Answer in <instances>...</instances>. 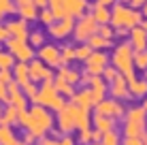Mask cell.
Masks as SVG:
<instances>
[{
  "label": "cell",
  "mask_w": 147,
  "mask_h": 145,
  "mask_svg": "<svg viewBox=\"0 0 147 145\" xmlns=\"http://www.w3.org/2000/svg\"><path fill=\"white\" fill-rule=\"evenodd\" d=\"M30 124H28V132H32L36 139L45 137L49 130H51L53 126V117L51 113L47 111V107H43V105H34L32 109H30Z\"/></svg>",
  "instance_id": "obj_1"
},
{
  "label": "cell",
  "mask_w": 147,
  "mask_h": 145,
  "mask_svg": "<svg viewBox=\"0 0 147 145\" xmlns=\"http://www.w3.org/2000/svg\"><path fill=\"white\" fill-rule=\"evenodd\" d=\"M111 22H113L115 28H134V26H141L143 22V13L136 11L134 7H124V4H117V7L111 11Z\"/></svg>",
  "instance_id": "obj_2"
},
{
  "label": "cell",
  "mask_w": 147,
  "mask_h": 145,
  "mask_svg": "<svg viewBox=\"0 0 147 145\" xmlns=\"http://www.w3.org/2000/svg\"><path fill=\"white\" fill-rule=\"evenodd\" d=\"M47 4L51 7V13L55 19L60 17H81L83 11L88 9L85 0H47Z\"/></svg>",
  "instance_id": "obj_3"
},
{
  "label": "cell",
  "mask_w": 147,
  "mask_h": 145,
  "mask_svg": "<svg viewBox=\"0 0 147 145\" xmlns=\"http://www.w3.org/2000/svg\"><path fill=\"white\" fill-rule=\"evenodd\" d=\"M147 126V111L143 107H132L126 111L124 137H141Z\"/></svg>",
  "instance_id": "obj_4"
},
{
  "label": "cell",
  "mask_w": 147,
  "mask_h": 145,
  "mask_svg": "<svg viewBox=\"0 0 147 145\" xmlns=\"http://www.w3.org/2000/svg\"><path fill=\"white\" fill-rule=\"evenodd\" d=\"M34 103L43 105V107H47V109H53V111H60V109L66 105L62 100V96L58 94V90H55L51 79H45V81H43L40 90L36 92V96H34Z\"/></svg>",
  "instance_id": "obj_5"
},
{
  "label": "cell",
  "mask_w": 147,
  "mask_h": 145,
  "mask_svg": "<svg viewBox=\"0 0 147 145\" xmlns=\"http://www.w3.org/2000/svg\"><path fill=\"white\" fill-rule=\"evenodd\" d=\"M113 66L117 68L119 75H124L126 79L134 77V53L132 45H119L113 53Z\"/></svg>",
  "instance_id": "obj_6"
},
{
  "label": "cell",
  "mask_w": 147,
  "mask_h": 145,
  "mask_svg": "<svg viewBox=\"0 0 147 145\" xmlns=\"http://www.w3.org/2000/svg\"><path fill=\"white\" fill-rule=\"evenodd\" d=\"M96 30H98V24H96L94 15H81L79 24L73 26V34L77 41H88L92 34H96Z\"/></svg>",
  "instance_id": "obj_7"
},
{
  "label": "cell",
  "mask_w": 147,
  "mask_h": 145,
  "mask_svg": "<svg viewBox=\"0 0 147 145\" xmlns=\"http://www.w3.org/2000/svg\"><path fill=\"white\" fill-rule=\"evenodd\" d=\"M9 51H11L13 58H17L19 62H28V60H32V47L22 41V38H11L9 41Z\"/></svg>",
  "instance_id": "obj_8"
},
{
  "label": "cell",
  "mask_w": 147,
  "mask_h": 145,
  "mask_svg": "<svg viewBox=\"0 0 147 145\" xmlns=\"http://www.w3.org/2000/svg\"><path fill=\"white\" fill-rule=\"evenodd\" d=\"M94 107H96V113H100V115H109L113 119L124 117V107H121L117 100H105V98H102V100L96 103Z\"/></svg>",
  "instance_id": "obj_9"
},
{
  "label": "cell",
  "mask_w": 147,
  "mask_h": 145,
  "mask_svg": "<svg viewBox=\"0 0 147 145\" xmlns=\"http://www.w3.org/2000/svg\"><path fill=\"white\" fill-rule=\"evenodd\" d=\"M38 58L43 60L47 66H64L62 58H60V49L55 45H43L38 49Z\"/></svg>",
  "instance_id": "obj_10"
},
{
  "label": "cell",
  "mask_w": 147,
  "mask_h": 145,
  "mask_svg": "<svg viewBox=\"0 0 147 145\" xmlns=\"http://www.w3.org/2000/svg\"><path fill=\"white\" fill-rule=\"evenodd\" d=\"M85 83H88V90L92 92L94 105L102 100V98H105V92H107V83H105L98 75H88V77H85Z\"/></svg>",
  "instance_id": "obj_11"
},
{
  "label": "cell",
  "mask_w": 147,
  "mask_h": 145,
  "mask_svg": "<svg viewBox=\"0 0 147 145\" xmlns=\"http://www.w3.org/2000/svg\"><path fill=\"white\" fill-rule=\"evenodd\" d=\"M7 90H9V105H13L15 109H26V105H28V98H26V94L19 90V83L17 81H11V83H7Z\"/></svg>",
  "instance_id": "obj_12"
},
{
  "label": "cell",
  "mask_w": 147,
  "mask_h": 145,
  "mask_svg": "<svg viewBox=\"0 0 147 145\" xmlns=\"http://www.w3.org/2000/svg\"><path fill=\"white\" fill-rule=\"evenodd\" d=\"M28 75H30V81L38 83V81H45V79H51V71L45 66L43 60H34V62L28 64Z\"/></svg>",
  "instance_id": "obj_13"
},
{
  "label": "cell",
  "mask_w": 147,
  "mask_h": 145,
  "mask_svg": "<svg viewBox=\"0 0 147 145\" xmlns=\"http://www.w3.org/2000/svg\"><path fill=\"white\" fill-rule=\"evenodd\" d=\"M58 130L68 134L75 130V119H73V111H70V105H64L58 111Z\"/></svg>",
  "instance_id": "obj_14"
},
{
  "label": "cell",
  "mask_w": 147,
  "mask_h": 145,
  "mask_svg": "<svg viewBox=\"0 0 147 145\" xmlns=\"http://www.w3.org/2000/svg\"><path fill=\"white\" fill-rule=\"evenodd\" d=\"M73 17H60L55 24H49V34L55 38H64L66 34L73 32Z\"/></svg>",
  "instance_id": "obj_15"
},
{
  "label": "cell",
  "mask_w": 147,
  "mask_h": 145,
  "mask_svg": "<svg viewBox=\"0 0 147 145\" xmlns=\"http://www.w3.org/2000/svg\"><path fill=\"white\" fill-rule=\"evenodd\" d=\"M107 66V56L100 51L90 53V58L85 60V68H88V75H100Z\"/></svg>",
  "instance_id": "obj_16"
},
{
  "label": "cell",
  "mask_w": 147,
  "mask_h": 145,
  "mask_svg": "<svg viewBox=\"0 0 147 145\" xmlns=\"http://www.w3.org/2000/svg\"><path fill=\"white\" fill-rule=\"evenodd\" d=\"M111 94H113L115 100H121V98H132L130 96V90H128V81H126L124 75H117V77L111 81Z\"/></svg>",
  "instance_id": "obj_17"
},
{
  "label": "cell",
  "mask_w": 147,
  "mask_h": 145,
  "mask_svg": "<svg viewBox=\"0 0 147 145\" xmlns=\"http://www.w3.org/2000/svg\"><path fill=\"white\" fill-rule=\"evenodd\" d=\"M70 111H73V119H75V128L77 130L90 128V111L88 109H81L75 103H70Z\"/></svg>",
  "instance_id": "obj_18"
},
{
  "label": "cell",
  "mask_w": 147,
  "mask_h": 145,
  "mask_svg": "<svg viewBox=\"0 0 147 145\" xmlns=\"http://www.w3.org/2000/svg\"><path fill=\"white\" fill-rule=\"evenodd\" d=\"M130 45H132V49H136V51H145L147 49V32L141 26L130 28Z\"/></svg>",
  "instance_id": "obj_19"
},
{
  "label": "cell",
  "mask_w": 147,
  "mask_h": 145,
  "mask_svg": "<svg viewBox=\"0 0 147 145\" xmlns=\"http://www.w3.org/2000/svg\"><path fill=\"white\" fill-rule=\"evenodd\" d=\"M128 81V90H130V96L132 98H141V96H147V79H126Z\"/></svg>",
  "instance_id": "obj_20"
},
{
  "label": "cell",
  "mask_w": 147,
  "mask_h": 145,
  "mask_svg": "<svg viewBox=\"0 0 147 145\" xmlns=\"http://www.w3.org/2000/svg\"><path fill=\"white\" fill-rule=\"evenodd\" d=\"M17 13L22 15L24 19H34L36 17V4L32 0H17Z\"/></svg>",
  "instance_id": "obj_21"
},
{
  "label": "cell",
  "mask_w": 147,
  "mask_h": 145,
  "mask_svg": "<svg viewBox=\"0 0 147 145\" xmlns=\"http://www.w3.org/2000/svg\"><path fill=\"white\" fill-rule=\"evenodd\" d=\"M73 103L77 105V107H81V109H92L94 107V98H92V92L90 90H81V92H77L73 96Z\"/></svg>",
  "instance_id": "obj_22"
},
{
  "label": "cell",
  "mask_w": 147,
  "mask_h": 145,
  "mask_svg": "<svg viewBox=\"0 0 147 145\" xmlns=\"http://www.w3.org/2000/svg\"><path fill=\"white\" fill-rule=\"evenodd\" d=\"M7 30H9V36H13V38H22V41H26V36H28L26 22H11V24H7Z\"/></svg>",
  "instance_id": "obj_23"
},
{
  "label": "cell",
  "mask_w": 147,
  "mask_h": 145,
  "mask_svg": "<svg viewBox=\"0 0 147 145\" xmlns=\"http://www.w3.org/2000/svg\"><path fill=\"white\" fill-rule=\"evenodd\" d=\"M94 126H96L98 132H109V130L115 128V122H113V117H109V115H100V113H96V115H94Z\"/></svg>",
  "instance_id": "obj_24"
},
{
  "label": "cell",
  "mask_w": 147,
  "mask_h": 145,
  "mask_svg": "<svg viewBox=\"0 0 147 145\" xmlns=\"http://www.w3.org/2000/svg\"><path fill=\"white\" fill-rule=\"evenodd\" d=\"M13 79L19 83V86H24V83H28V81H30V75H28V64H26V62H17V64H15Z\"/></svg>",
  "instance_id": "obj_25"
},
{
  "label": "cell",
  "mask_w": 147,
  "mask_h": 145,
  "mask_svg": "<svg viewBox=\"0 0 147 145\" xmlns=\"http://www.w3.org/2000/svg\"><path fill=\"white\" fill-rule=\"evenodd\" d=\"M94 19H96V24H109L111 22V11L107 9V4H96L94 7Z\"/></svg>",
  "instance_id": "obj_26"
},
{
  "label": "cell",
  "mask_w": 147,
  "mask_h": 145,
  "mask_svg": "<svg viewBox=\"0 0 147 145\" xmlns=\"http://www.w3.org/2000/svg\"><path fill=\"white\" fill-rule=\"evenodd\" d=\"M17 113H19V109H15L13 105H9V107L2 111L0 124H2V126H11V124H15V122H17Z\"/></svg>",
  "instance_id": "obj_27"
},
{
  "label": "cell",
  "mask_w": 147,
  "mask_h": 145,
  "mask_svg": "<svg viewBox=\"0 0 147 145\" xmlns=\"http://www.w3.org/2000/svg\"><path fill=\"white\" fill-rule=\"evenodd\" d=\"M17 137L13 134V130L9 126H2L0 124V145H17Z\"/></svg>",
  "instance_id": "obj_28"
},
{
  "label": "cell",
  "mask_w": 147,
  "mask_h": 145,
  "mask_svg": "<svg viewBox=\"0 0 147 145\" xmlns=\"http://www.w3.org/2000/svg\"><path fill=\"white\" fill-rule=\"evenodd\" d=\"M53 86H55V90H58V94H64V96H70V98L75 96V90H73V86H70L68 81H64L62 77H55Z\"/></svg>",
  "instance_id": "obj_29"
},
{
  "label": "cell",
  "mask_w": 147,
  "mask_h": 145,
  "mask_svg": "<svg viewBox=\"0 0 147 145\" xmlns=\"http://www.w3.org/2000/svg\"><path fill=\"white\" fill-rule=\"evenodd\" d=\"M90 45L92 49H102V47H111V41L109 38H105V36H100V34H92V36L85 41Z\"/></svg>",
  "instance_id": "obj_30"
},
{
  "label": "cell",
  "mask_w": 147,
  "mask_h": 145,
  "mask_svg": "<svg viewBox=\"0 0 147 145\" xmlns=\"http://www.w3.org/2000/svg\"><path fill=\"white\" fill-rule=\"evenodd\" d=\"M58 77H62L64 81H68L70 86H75V83L81 79V75L77 71H70V68H60V73H58Z\"/></svg>",
  "instance_id": "obj_31"
},
{
  "label": "cell",
  "mask_w": 147,
  "mask_h": 145,
  "mask_svg": "<svg viewBox=\"0 0 147 145\" xmlns=\"http://www.w3.org/2000/svg\"><path fill=\"white\" fill-rule=\"evenodd\" d=\"M38 145H75V143H73L70 137H62V139H45V137H40Z\"/></svg>",
  "instance_id": "obj_32"
},
{
  "label": "cell",
  "mask_w": 147,
  "mask_h": 145,
  "mask_svg": "<svg viewBox=\"0 0 147 145\" xmlns=\"http://www.w3.org/2000/svg\"><path fill=\"white\" fill-rule=\"evenodd\" d=\"M100 143H102V145H119L121 139H119V134L115 132V130H109V132H102Z\"/></svg>",
  "instance_id": "obj_33"
},
{
  "label": "cell",
  "mask_w": 147,
  "mask_h": 145,
  "mask_svg": "<svg viewBox=\"0 0 147 145\" xmlns=\"http://www.w3.org/2000/svg\"><path fill=\"white\" fill-rule=\"evenodd\" d=\"M134 66L141 68V71H147V49H145V51L134 53Z\"/></svg>",
  "instance_id": "obj_34"
},
{
  "label": "cell",
  "mask_w": 147,
  "mask_h": 145,
  "mask_svg": "<svg viewBox=\"0 0 147 145\" xmlns=\"http://www.w3.org/2000/svg\"><path fill=\"white\" fill-rule=\"evenodd\" d=\"M90 53H92V47H90V45H81V47L75 49V58H77V60H83V62L90 58Z\"/></svg>",
  "instance_id": "obj_35"
},
{
  "label": "cell",
  "mask_w": 147,
  "mask_h": 145,
  "mask_svg": "<svg viewBox=\"0 0 147 145\" xmlns=\"http://www.w3.org/2000/svg\"><path fill=\"white\" fill-rule=\"evenodd\" d=\"M36 17L40 19V22H43L45 24V26H49V24H53V13H51V9H45L43 7V11H38V15H36Z\"/></svg>",
  "instance_id": "obj_36"
},
{
  "label": "cell",
  "mask_w": 147,
  "mask_h": 145,
  "mask_svg": "<svg viewBox=\"0 0 147 145\" xmlns=\"http://www.w3.org/2000/svg\"><path fill=\"white\" fill-rule=\"evenodd\" d=\"M96 32H98L100 36H105V38H109V41H111V38H113V34H115V30L109 28L107 24H98V30H96Z\"/></svg>",
  "instance_id": "obj_37"
},
{
  "label": "cell",
  "mask_w": 147,
  "mask_h": 145,
  "mask_svg": "<svg viewBox=\"0 0 147 145\" xmlns=\"http://www.w3.org/2000/svg\"><path fill=\"white\" fill-rule=\"evenodd\" d=\"M24 94H26V96L28 98H32V100H34V96H36V92H38V90H36V86H34V81H28V83H24Z\"/></svg>",
  "instance_id": "obj_38"
},
{
  "label": "cell",
  "mask_w": 147,
  "mask_h": 145,
  "mask_svg": "<svg viewBox=\"0 0 147 145\" xmlns=\"http://www.w3.org/2000/svg\"><path fill=\"white\" fill-rule=\"evenodd\" d=\"M60 58H62V62H64V64L70 62V60L75 58V49L70 47V45H68V47H64V49H62V53H60Z\"/></svg>",
  "instance_id": "obj_39"
},
{
  "label": "cell",
  "mask_w": 147,
  "mask_h": 145,
  "mask_svg": "<svg viewBox=\"0 0 147 145\" xmlns=\"http://www.w3.org/2000/svg\"><path fill=\"white\" fill-rule=\"evenodd\" d=\"M13 66V56L11 53H0V68H11Z\"/></svg>",
  "instance_id": "obj_40"
},
{
  "label": "cell",
  "mask_w": 147,
  "mask_h": 145,
  "mask_svg": "<svg viewBox=\"0 0 147 145\" xmlns=\"http://www.w3.org/2000/svg\"><path fill=\"white\" fill-rule=\"evenodd\" d=\"M7 13H13V2L11 0H0V17Z\"/></svg>",
  "instance_id": "obj_41"
},
{
  "label": "cell",
  "mask_w": 147,
  "mask_h": 145,
  "mask_svg": "<svg viewBox=\"0 0 147 145\" xmlns=\"http://www.w3.org/2000/svg\"><path fill=\"white\" fill-rule=\"evenodd\" d=\"M102 75H105V79H107V81H113L115 77H117V68L115 66H105V71H102Z\"/></svg>",
  "instance_id": "obj_42"
},
{
  "label": "cell",
  "mask_w": 147,
  "mask_h": 145,
  "mask_svg": "<svg viewBox=\"0 0 147 145\" xmlns=\"http://www.w3.org/2000/svg\"><path fill=\"white\" fill-rule=\"evenodd\" d=\"M11 81H13V75L9 73V68H0V83L7 86V83H11Z\"/></svg>",
  "instance_id": "obj_43"
},
{
  "label": "cell",
  "mask_w": 147,
  "mask_h": 145,
  "mask_svg": "<svg viewBox=\"0 0 147 145\" xmlns=\"http://www.w3.org/2000/svg\"><path fill=\"white\" fill-rule=\"evenodd\" d=\"M124 145H147L141 137H126L124 139Z\"/></svg>",
  "instance_id": "obj_44"
},
{
  "label": "cell",
  "mask_w": 147,
  "mask_h": 145,
  "mask_svg": "<svg viewBox=\"0 0 147 145\" xmlns=\"http://www.w3.org/2000/svg\"><path fill=\"white\" fill-rule=\"evenodd\" d=\"M30 43H32V45H43L45 43V36L40 32H32V34H30Z\"/></svg>",
  "instance_id": "obj_45"
},
{
  "label": "cell",
  "mask_w": 147,
  "mask_h": 145,
  "mask_svg": "<svg viewBox=\"0 0 147 145\" xmlns=\"http://www.w3.org/2000/svg\"><path fill=\"white\" fill-rule=\"evenodd\" d=\"M0 100H4V103H9V90L4 83H0Z\"/></svg>",
  "instance_id": "obj_46"
},
{
  "label": "cell",
  "mask_w": 147,
  "mask_h": 145,
  "mask_svg": "<svg viewBox=\"0 0 147 145\" xmlns=\"http://www.w3.org/2000/svg\"><path fill=\"white\" fill-rule=\"evenodd\" d=\"M34 141H36V137H34V134H32V132H28V134H26V137H24V143H26V145H32Z\"/></svg>",
  "instance_id": "obj_47"
},
{
  "label": "cell",
  "mask_w": 147,
  "mask_h": 145,
  "mask_svg": "<svg viewBox=\"0 0 147 145\" xmlns=\"http://www.w3.org/2000/svg\"><path fill=\"white\" fill-rule=\"evenodd\" d=\"M7 38H9V30L4 28V26H0V43L7 41Z\"/></svg>",
  "instance_id": "obj_48"
},
{
  "label": "cell",
  "mask_w": 147,
  "mask_h": 145,
  "mask_svg": "<svg viewBox=\"0 0 147 145\" xmlns=\"http://www.w3.org/2000/svg\"><path fill=\"white\" fill-rule=\"evenodd\" d=\"M36 7H47V0H32Z\"/></svg>",
  "instance_id": "obj_49"
},
{
  "label": "cell",
  "mask_w": 147,
  "mask_h": 145,
  "mask_svg": "<svg viewBox=\"0 0 147 145\" xmlns=\"http://www.w3.org/2000/svg\"><path fill=\"white\" fill-rule=\"evenodd\" d=\"M143 2H145V0H130V4H132V7H141Z\"/></svg>",
  "instance_id": "obj_50"
},
{
  "label": "cell",
  "mask_w": 147,
  "mask_h": 145,
  "mask_svg": "<svg viewBox=\"0 0 147 145\" xmlns=\"http://www.w3.org/2000/svg\"><path fill=\"white\" fill-rule=\"evenodd\" d=\"M141 13H143V15H145V17H147V0H145V2H143V11H141Z\"/></svg>",
  "instance_id": "obj_51"
},
{
  "label": "cell",
  "mask_w": 147,
  "mask_h": 145,
  "mask_svg": "<svg viewBox=\"0 0 147 145\" xmlns=\"http://www.w3.org/2000/svg\"><path fill=\"white\" fill-rule=\"evenodd\" d=\"M98 2H100V4H111L113 0H98Z\"/></svg>",
  "instance_id": "obj_52"
},
{
  "label": "cell",
  "mask_w": 147,
  "mask_h": 145,
  "mask_svg": "<svg viewBox=\"0 0 147 145\" xmlns=\"http://www.w3.org/2000/svg\"><path fill=\"white\" fill-rule=\"evenodd\" d=\"M141 28H143L145 32H147V22H141Z\"/></svg>",
  "instance_id": "obj_53"
},
{
  "label": "cell",
  "mask_w": 147,
  "mask_h": 145,
  "mask_svg": "<svg viewBox=\"0 0 147 145\" xmlns=\"http://www.w3.org/2000/svg\"><path fill=\"white\" fill-rule=\"evenodd\" d=\"M141 107H143V109H145V111H147V100H145L143 105H141Z\"/></svg>",
  "instance_id": "obj_54"
},
{
  "label": "cell",
  "mask_w": 147,
  "mask_h": 145,
  "mask_svg": "<svg viewBox=\"0 0 147 145\" xmlns=\"http://www.w3.org/2000/svg\"><path fill=\"white\" fill-rule=\"evenodd\" d=\"M92 145H102V143H92Z\"/></svg>",
  "instance_id": "obj_55"
},
{
  "label": "cell",
  "mask_w": 147,
  "mask_h": 145,
  "mask_svg": "<svg viewBox=\"0 0 147 145\" xmlns=\"http://www.w3.org/2000/svg\"><path fill=\"white\" fill-rule=\"evenodd\" d=\"M0 117H2V109H0Z\"/></svg>",
  "instance_id": "obj_56"
},
{
  "label": "cell",
  "mask_w": 147,
  "mask_h": 145,
  "mask_svg": "<svg viewBox=\"0 0 147 145\" xmlns=\"http://www.w3.org/2000/svg\"><path fill=\"white\" fill-rule=\"evenodd\" d=\"M17 145H26V143H17Z\"/></svg>",
  "instance_id": "obj_57"
},
{
  "label": "cell",
  "mask_w": 147,
  "mask_h": 145,
  "mask_svg": "<svg viewBox=\"0 0 147 145\" xmlns=\"http://www.w3.org/2000/svg\"><path fill=\"white\" fill-rule=\"evenodd\" d=\"M124 2H130V0H124Z\"/></svg>",
  "instance_id": "obj_58"
}]
</instances>
